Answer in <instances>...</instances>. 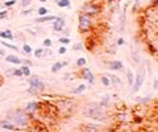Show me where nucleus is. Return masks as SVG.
Returning a JSON list of instances; mask_svg holds the SVG:
<instances>
[{"instance_id": "nucleus-13", "label": "nucleus", "mask_w": 158, "mask_h": 132, "mask_svg": "<svg viewBox=\"0 0 158 132\" xmlns=\"http://www.w3.org/2000/svg\"><path fill=\"white\" fill-rule=\"evenodd\" d=\"M0 38L2 40H8V41H13L15 36H13L12 30L6 29V30H0Z\"/></svg>"}, {"instance_id": "nucleus-38", "label": "nucleus", "mask_w": 158, "mask_h": 132, "mask_svg": "<svg viewBox=\"0 0 158 132\" xmlns=\"http://www.w3.org/2000/svg\"><path fill=\"white\" fill-rule=\"evenodd\" d=\"M124 44H125V40L122 38V37H118V38H117V41H116V45H117V46H122Z\"/></svg>"}, {"instance_id": "nucleus-39", "label": "nucleus", "mask_w": 158, "mask_h": 132, "mask_svg": "<svg viewBox=\"0 0 158 132\" xmlns=\"http://www.w3.org/2000/svg\"><path fill=\"white\" fill-rule=\"evenodd\" d=\"M8 17V11H0V20H3V19H7Z\"/></svg>"}, {"instance_id": "nucleus-42", "label": "nucleus", "mask_w": 158, "mask_h": 132, "mask_svg": "<svg viewBox=\"0 0 158 132\" xmlns=\"http://www.w3.org/2000/svg\"><path fill=\"white\" fill-rule=\"evenodd\" d=\"M149 100H150V96H145L144 99H138V102H141V103H145V102H149Z\"/></svg>"}, {"instance_id": "nucleus-46", "label": "nucleus", "mask_w": 158, "mask_h": 132, "mask_svg": "<svg viewBox=\"0 0 158 132\" xmlns=\"http://www.w3.org/2000/svg\"><path fill=\"white\" fill-rule=\"evenodd\" d=\"M133 60L136 61V62H140V57L137 54H133Z\"/></svg>"}, {"instance_id": "nucleus-21", "label": "nucleus", "mask_w": 158, "mask_h": 132, "mask_svg": "<svg viewBox=\"0 0 158 132\" xmlns=\"http://www.w3.org/2000/svg\"><path fill=\"white\" fill-rule=\"evenodd\" d=\"M126 81H128V85L132 87L134 82V74L132 73V70H126Z\"/></svg>"}, {"instance_id": "nucleus-49", "label": "nucleus", "mask_w": 158, "mask_h": 132, "mask_svg": "<svg viewBox=\"0 0 158 132\" xmlns=\"http://www.w3.org/2000/svg\"><path fill=\"white\" fill-rule=\"evenodd\" d=\"M38 2H41V3H45V2H47V0H38Z\"/></svg>"}, {"instance_id": "nucleus-48", "label": "nucleus", "mask_w": 158, "mask_h": 132, "mask_svg": "<svg viewBox=\"0 0 158 132\" xmlns=\"http://www.w3.org/2000/svg\"><path fill=\"white\" fill-rule=\"evenodd\" d=\"M62 65H63V68H65V66H67L69 64H67V62H66V61H63V62H62Z\"/></svg>"}, {"instance_id": "nucleus-11", "label": "nucleus", "mask_w": 158, "mask_h": 132, "mask_svg": "<svg viewBox=\"0 0 158 132\" xmlns=\"http://www.w3.org/2000/svg\"><path fill=\"white\" fill-rule=\"evenodd\" d=\"M0 128L4 130V131H9V132H13V131H16V130H17L16 127L13 126L7 118H6V119H2V120H0Z\"/></svg>"}, {"instance_id": "nucleus-12", "label": "nucleus", "mask_w": 158, "mask_h": 132, "mask_svg": "<svg viewBox=\"0 0 158 132\" xmlns=\"http://www.w3.org/2000/svg\"><path fill=\"white\" fill-rule=\"evenodd\" d=\"M6 62L12 64V65H23V60H21L19 56L6 54Z\"/></svg>"}, {"instance_id": "nucleus-32", "label": "nucleus", "mask_w": 158, "mask_h": 132, "mask_svg": "<svg viewBox=\"0 0 158 132\" xmlns=\"http://www.w3.org/2000/svg\"><path fill=\"white\" fill-rule=\"evenodd\" d=\"M42 45H43V48H51L53 41L50 38H45V40H43V42H42Z\"/></svg>"}, {"instance_id": "nucleus-28", "label": "nucleus", "mask_w": 158, "mask_h": 132, "mask_svg": "<svg viewBox=\"0 0 158 132\" xmlns=\"http://www.w3.org/2000/svg\"><path fill=\"white\" fill-rule=\"evenodd\" d=\"M109 45H111V46L107 48V52L108 53H112V54H115L116 50H117V45H116V44H109Z\"/></svg>"}, {"instance_id": "nucleus-37", "label": "nucleus", "mask_w": 158, "mask_h": 132, "mask_svg": "<svg viewBox=\"0 0 158 132\" xmlns=\"http://www.w3.org/2000/svg\"><path fill=\"white\" fill-rule=\"evenodd\" d=\"M13 70H15V68H12V69H7V70H6V77H8V78L13 77Z\"/></svg>"}, {"instance_id": "nucleus-34", "label": "nucleus", "mask_w": 158, "mask_h": 132, "mask_svg": "<svg viewBox=\"0 0 158 132\" xmlns=\"http://www.w3.org/2000/svg\"><path fill=\"white\" fill-rule=\"evenodd\" d=\"M83 49H85V46L81 42H77L75 45H73V50H83Z\"/></svg>"}, {"instance_id": "nucleus-6", "label": "nucleus", "mask_w": 158, "mask_h": 132, "mask_svg": "<svg viewBox=\"0 0 158 132\" xmlns=\"http://www.w3.org/2000/svg\"><path fill=\"white\" fill-rule=\"evenodd\" d=\"M82 12L90 15L91 17H94V16H98L99 13L102 12V7L98 6V4H95V3H86L82 8Z\"/></svg>"}, {"instance_id": "nucleus-3", "label": "nucleus", "mask_w": 158, "mask_h": 132, "mask_svg": "<svg viewBox=\"0 0 158 132\" xmlns=\"http://www.w3.org/2000/svg\"><path fill=\"white\" fill-rule=\"evenodd\" d=\"M29 87H28V92L32 95H37L41 91L45 90V82L41 81V78L38 76H30L29 79Z\"/></svg>"}, {"instance_id": "nucleus-30", "label": "nucleus", "mask_w": 158, "mask_h": 132, "mask_svg": "<svg viewBox=\"0 0 158 132\" xmlns=\"http://www.w3.org/2000/svg\"><path fill=\"white\" fill-rule=\"evenodd\" d=\"M42 50H43V48H38V49H36L33 52V54L36 58H41V56H42Z\"/></svg>"}, {"instance_id": "nucleus-16", "label": "nucleus", "mask_w": 158, "mask_h": 132, "mask_svg": "<svg viewBox=\"0 0 158 132\" xmlns=\"http://www.w3.org/2000/svg\"><path fill=\"white\" fill-rule=\"evenodd\" d=\"M0 45H3L4 48H8V49H11V50H15L16 53H17V52H20L19 46H17V45H13V44L6 41V40H2V41H0Z\"/></svg>"}, {"instance_id": "nucleus-45", "label": "nucleus", "mask_w": 158, "mask_h": 132, "mask_svg": "<svg viewBox=\"0 0 158 132\" xmlns=\"http://www.w3.org/2000/svg\"><path fill=\"white\" fill-rule=\"evenodd\" d=\"M62 32L65 33V36H66V37H69V33H70V29H67V28H65V29L62 30Z\"/></svg>"}, {"instance_id": "nucleus-47", "label": "nucleus", "mask_w": 158, "mask_h": 132, "mask_svg": "<svg viewBox=\"0 0 158 132\" xmlns=\"http://www.w3.org/2000/svg\"><path fill=\"white\" fill-rule=\"evenodd\" d=\"M0 56H6V52H4L2 48H0Z\"/></svg>"}, {"instance_id": "nucleus-51", "label": "nucleus", "mask_w": 158, "mask_h": 132, "mask_svg": "<svg viewBox=\"0 0 158 132\" xmlns=\"http://www.w3.org/2000/svg\"><path fill=\"white\" fill-rule=\"evenodd\" d=\"M156 25H157V28H158V21H157V23H156Z\"/></svg>"}, {"instance_id": "nucleus-29", "label": "nucleus", "mask_w": 158, "mask_h": 132, "mask_svg": "<svg viewBox=\"0 0 158 132\" xmlns=\"http://www.w3.org/2000/svg\"><path fill=\"white\" fill-rule=\"evenodd\" d=\"M15 4H16V0H7V2L3 3V6L6 8H11V7L15 6Z\"/></svg>"}, {"instance_id": "nucleus-35", "label": "nucleus", "mask_w": 158, "mask_h": 132, "mask_svg": "<svg viewBox=\"0 0 158 132\" xmlns=\"http://www.w3.org/2000/svg\"><path fill=\"white\" fill-rule=\"evenodd\" d=\"M30 3H32V0H21V7L23 8H26V7H29L30 6Z\"/></svg>"}, {"instance_id": "nucleus-43", "label": "nucleus", "mask_w": 158, "mask_h": 132, "mask_svg": "<svg viewBox=\"0 0 158 132\" xmlns=\"http://www.w3.org/2000/svg\"><path fill=\"white\" fill-rule=\"evenodd\" d=\"M23 65H26V66H32V61H29V60H23Z\"/></svg>"}, {"instance_id": "nucleus-26", "label": "nucleus", "mask_w": 158, "mask_h": 132, "mask_svg": "<svg viewBox=\"0 0 158 132\" xmlns=\"http://www.w3.org/2000/svg\"><path fill=\"white\" fill-rule=\"evenodd\" d=\"M37 13H38L40 17H42V16H46L47 13H49V10H47L46 7H40L37 10Z\"/></svg>"}, {"instance_id": "nucleus-8", "label": "nucleus", "mask_w": 158, "mask_h": 132, "mask_svg": "<svg viewBox=\"0 0 158 132\" xmlns=\"http://www.w3.org/2000/svg\"><path fill=\"white\" fill-rule=\"evenodd\" d=\"M66 28V21L63 17H57V19L53 21V30L54 32H62Z\"/></svg>"}, {"instance_id": "nucleus-9", "label": "nucleus", "mask_w": 158, "mask_h": 132, "mask_svg": "<svg viewBox=\"0 0 158 132\" xmlns=\"http://www.w3.org/2000/svg\"><path fill=\"white\" fill-rule=\"evenodd\" d=\"M108 69L111 70V72H121V70L124 69V65H122L121 61L113 60L111 62H108Z\"/></svg>"}, {"instance_id": "nucleus-7", "label": "nucleus", "mask_w": 158, "mask_h": 132, "mask_svg": "<svg viewBox=\"0 0 158 132\" xmlns=\"http://www.w3.org/2000/svg\"><path fill=\"white\" fill-rule=\"evenodd\" d=\"M79 74H81V78L83 79H86L87 82L90 83V85H94V82H95V77H94V74H92V72L88 69V68H82L81 69V72H79Z\"/></svg>"}, {"instance_id": "nucleus-23", "label": "nucleus", "mask_w": 158, "mask_h": 132, "mask_svg": "<svg viewBox=\"0 0 158 132\" xmlns=\"http://www.w3.org/2000/svg\"><path fill=\"white\" fill-rule=\"evenodd\" d=\"M20 69H21V72H23V76H24V77H30V76H32L29 66H26V65H21V66H20Z\"/></svg>"}, {"instance_id": "nucleus-44", "label": "nucleus", "mask_w": 158, "mask_h": 132, "mask_svg": "<svg viewBox=\"0 0 158 132\" xmlns=\"http://www.w3.org/2000/svg\"><path fill=\"white\" fill-rule=\"evenodd\" d=\"M26 33H30L33 37H34V36H37V32H34V30H32V29H26Z\"/></svg>"}, {"instance_id": "nucleus-17", "label": "nucleus", "mask_w": 158, "mask_h": 132, "mask_svg": "<svg viewBox=\"0 0 158 132\" xmlns=\"http://www.w3.org/2000/svg\"><path fill=\"white\" fill-rule=\"evenodd\" d=\"M107 77L109 79V82H111V85H113V86H120L121 85V79L117 76H115V74H109V76H107Z\"/></svg>"}, {"instance_id": "nucleus-1", "label": "nucleus", "mask_w": 158, "mask_h": 132, "mask_svg": "<svg viewBox=\"0 0 158 132\" xmlns=\"http://www.w3.org/2000/svg\"><path fill=\"white\" fill-rule=\"evenodd\" d=\"M16 128H28L30 126V118L24 110L20 108H13L7 112L6 116Z\"/></svg>"}, {"instance_id": "nucleus-52", "label": "nucleus", "mask_w": 158, "mask_h": 132, "mask_svg": "<svg viewBox=\"0 0 158 132\" xmlns=\"http://www.w3.org/2000/svg\"><path fill=\"white\" fill-rule=\"evenodd\" d=\"M4 2H7V0H4Z\"/></svg>"}, {"instance_id": "nucleus-10", "label": "nucleus", "mask_w": 158, "mask_h": 132, "mask_svg": "<svg viewBox=\"0 0 158 132\" xmlns=\"http://www.w3.org/2000/svg\"><path fill=\"white\" fill-rule=\"evenodd\" d=\"M38 107H40V103H38V102H34V100H32V102H28V103H26V106H25L23 110H24L26 114H28V115H30V114L36 112L37 110H38Z\"/></svg>"}, {"instance_id": "nucleus-14", "label": "nucleus", "mask_w": 158, "mask_h": 132, "mask_svg": "<svg viewBox=\"0 0 158 132\" xmlns=\"http://www.w3.org/2000/svg\"><path fill=\"white\" fill-rule=\"evenodd\" d=\"M79 132H100V130H99V127L92 126V124H83L79 128Z\"/></svg>"}, {"instance_id": "nucleus-20", "label": "nucleus", "mask_w": 158, "mask_h": 132, "mask_svg": "<svg viewBox=\"0 0 158 132\" xmlns=\"http://www.w3.org/2000/svg\"><path fill=\"white\" fill-rule=\"evenodd\" d=\"M55 4L58 6L59 8H70V0H57Z\"/></svg>"}, {"instance_id": "nucleus-50", "label": "nucleus", "mask_w": 158, "mask_h": 132, "mask_svg": "<svg viewBox=\"0 0 158 132\" xmlns=\"http://www.w3.org/2000/svg\"><path fill=\"white\" fill-rule=\"evenodd\" d=\"M128 132H138V131H128Z\"/></svg>"}, {"instance_id": "nucleus-2", "label": "nucleus", "mask_w": 158, "mask_h": 132, "mask_svg": "<svg viewBox=\"0 0 158 132\" xmlns=\"http://www.w3.org/2000/svg\"><path fill=\"white\" fill-rule=\"evenodd\" d=\"M83 115H85L86 118L94 119V120H98V122H104L105 118H107L103 106H100V103L87 104L86 107L83 108Z\"/></svg>"}, {"instance_id": "nucleus-15", "label": "nucleus", "mask_w": 158, "mask_h": 132, "mask_svg": "<svg viewBox=\"0 0 158 132\" xmlns=\"http://www.w3.org/2000/svg\"><path fill=\"white\" fill-rule=\"evenodd\" d=\"M55 19H57V16L46 15V16H42V17H38V19H36V23L37 24H42V23H47V21H54Z\"/></svg>"}, {"instance_id": "nucleus-36", "label": "nucleus", "mask_w": 158, "mask_h": 132, "mask_svg": "<svg viewBox=\"0 0 158 132\" xmlns=\"http://www.w3.org/2000/svg\"><path fill=\"white\" fill-rule=\"evenodd\" d=\"M67 53V49H66V46H59L58 48V54H61V56H63V54H66Z\"/></svg>"}, {"instance_id": "nucleus-22", "label": "nucleus", "mask_w": 158, "mask_h": 132, "mask_svg": "<svg viewBox=\"0 0 158 132\" xmlns=\"http://www.w3.org/2000/svg\"><path fill=\"white\" fill-rule=\"evenodd\" d=\"M50 57H53V52L50 50V48H43L41 58L45 60V58H50Z\"/></svg>"}, {"instance_id": "nucleus-18", "label": "nucleus", "mask_w": 158, "mask_h": 132, "mask_svg": "<svg viewBox=\"0 0 158 132\" xmlns=\"http://www.w3.org/2000/svg\"><path fill=\"white\" fill-rule=\"evenodd\" d=\"M63 69V65H62V62H59V61H57V62H54L53 64V66L50 68V72L53 73V74H57L58 72H61V70Z\"/></svg>"}, {"instance_id": "nucleus-27", "label": "nucleus", "mask_w": 158, "mask_h": 132, "mask_svg": "<svg viewBox=\"0 0 158 132\" xmlns=\"http://www.w3.org/2000/svg\"><path fill=\"white\" fill-rule=\"evenodd\" d=\"M100 82H102V85L105 86V87L111 86V82H109V79H108L107 76H102V77H100Z\"/></svg>"}, {"instance_id": "nucleus-40", "label": "nucleus", "mask_w": 158, "mask_h": 132, "mask_svg": "<svg viewBox=\"0 0 158 132\" xmlns=\"http://www.w3.org/2000/svg\"><path fill=\"white\" fill-rule=\"evenodd\" d=\"M30 12H32V8H25V10L21 12V16H28Z\"/></svg>"}, {"instance_id": "nucleus-24", "label": "nucleus", "mask_w": 158, "mask_h": 132, "mask_svg": "<svg viewBox=\"0 0 158 132\" xmlns=\"http://www.w3.org/2000/svg\"><path fill=\"white\" fill-rule=\"evenodd\" d=\"M23 52L25 53V54H28V56L33 54V49H32V46L28 45L26 42H24V45H23Z\"/></svg>"}, {"instance_id": "nucleus-41", "label": "nucleus", "mask_w": 158, "mask_h": 132, "mask_svg": "<svg viewBox=\"0 0 158 132\" xmlns=\"http://www.w3.org/2000/svg\"><path fill=\"white\" fill-rule=\"evenodd\" d=\"M153 89H154V90H158V79H157V78L153 79Z\"/></svg>"}, {"instance_id": "nucleus-4", "label": "nucleus", "mask_w": 158, "mask_h": 132, "mask_svg": "<svg viewBox=\"0 0 158 132\" xmlns=\"http://www.w3.org/2000/svg\"><path fill=\"white\" fill-rule=\"evenodd\" d=\"M92 26H94V20H92V17L90 15H87V13H83V12L79 13V16H78L79 30H81L82 33H86L92 29Z\"/></svg>"}, {"instance_id": "nucleus-33", "label": "nucleus", "mask_w": 158, "mask_h": 132, "mask_svg": "<svg viewBox=\"0 0 158 132\" xmlns=\"http://www.w3.org/2000/svg\"><path fill=\"white\" fill-rule=\"evenodd\" d=\"M13 77H17V78L24 77V76H23V72H21V69H20V68H19V69H16V68H15V70H13Z\"/></svg>"}, {"instance_id": "nucleus-5", "label": "nucleus", "mask_w": 158, "mask_h": 132, "mask_svg": "<svg viewBox=\"0 0 158 132\" xmlns=\"http://www.w3.org/2000/svg\"><path fill=\"white\" fill-rule=\"evenodd\" d=\"M145 81V70H144V66L142 68H140L137 70V73H136L134 76V82H133V89H132V92H137L142 87V83Z\"/></svg>"}, {"instance_id": "nucleus-19", "label": "nucleus", "mask_w": 158, "mask_h": 132, "mask_svg": "<svg viewBox=\"0 0 158 132\" xmlns=\"http://www.w3.org/2000/svg\"><path fill=\"white\" fill-rule=\"evenodd\" d=\"M86 90H87V86L85 85V83H81V85L77 86L75 89L73 90V92H74V94H83Z\"/></svg>"}, {"instance_id": "nucleus-25", "label": "nucleus", "mask_w": 158, "mask_h": 132, "mask_svg": "<svg viewBox=\"0 0 158 132\" xmlns=\"http://www.w3.org/2000/svg\"><path fill=\"white\" fill-rule=\"evenodd\" d=\"M86 65H87V60H86V58H83V57H79V58L77 60V66H78L79 69L85 68Z\"/></svg>"}, {"instance_id": "nucleus-31", "label": "nucleus", "mask_w": 158, "mask_h": 132, "mask_svg": "<svg viewBox=\"0 0 158 132\" xmlns=\"http://www.w3.org/2000/svg\"><path fill=\"white\" fill-rule=\"evenodd\" d=\"M58 42L62 44V45H67V44H70V38L69 37H59Z\"/></svg>"}]
</instances>
